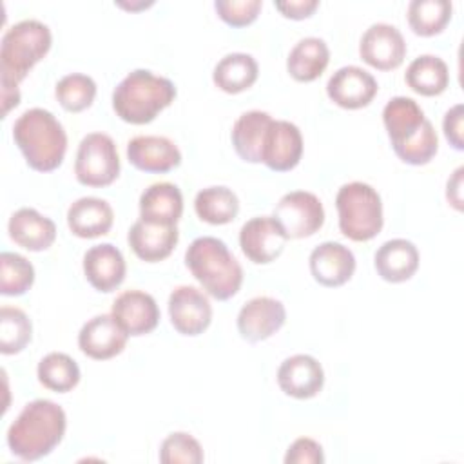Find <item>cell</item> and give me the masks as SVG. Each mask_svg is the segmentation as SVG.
<instances>
[{
    "mask_svg": "<svg viewBox=\"0 0 464 464\" xmlns=\"http://www.w3.org/2000/svg\"><path fill=\"white\" fill-rule=\"evenodd\" d=\"M53 44L51 29L34 18L20 20L11 25L0 45V85H2V116L20 103L18 83L27 72L49 53Z\"/></svg>",
    "mask_w": 464,
    "mask_h": 464,
    "instance_id": "6da1fadb",
    "label": "cell"
},
{
    "mask_svg": "<svg viewBox=\"0 0 464 464\" xmlns=\"http://www.w3.org/2000/svg\"><path fill=\"white\" fill-rule=\"evenodd\" d=\"M382 123L397 158L408 165H426L439 150V136L420 105L408 96L392 98L382 109Z\"/></svg>",
    "mask_w": 464,
    "mask_h": 464,
    "instance_id": "7a4b0ae2",
    "label": "cell"
},
{
    "mask_svg": "<svg viewBox=\"0 0 464 464\" xmlns=\"http://www.w3.org/2000/svg\"><path fill=\"white\" fill-rule=\"evenodd\" d=\"M65 428L67 415L60 404L49 399H34L11 422L7 446L22 460H40L62 442Z\"/></svg>",
    "mask_w": 464,
    "mask_h": 464,
    "instance_id": "3957f363",
    "label": "cell"
},
{
    "mask_svg": "<svg viewBox=\"0 0 464 464\" xmlns=\"http://www.w3.org/2000/svg\"><path fill=\"white\" fill-rule=\"evenodd\" d=\"M13 140L27 165L38 172L58 169L67 152V134L56 116L42 107L24 111L13 125Z\"/></svg>",
    "mask_w": 464,
    "mask_h": 464,
    "instance_id": "277c9868",
    "label": "cell"
},
{
    "mask_svg": "<svg viewBox=\"0 0 464 464\" xmlns=\"http://www.w3.org/2000/svg\"><path fill=\"white\" fill-rule=\"evenodd\" d=\"M185 265L203 290L218 301L234 297L241 288L243 268L219 237H196L185 252Z\"/></svg>",
    "mask_w": 464,
    "mask_h": 464,
    "instance_id": "5b68a950",
    "label": "cell"
},
{
    "mask_svg": "<svg viewBox=\"0 0 464 464\" xmlns=\"http://www.w3.org/2000/svg\"><path fill=\"white\" fill-rule=\"evenodd\" d=\"M176 98V85L149 69L130 71L112 91L116 116L132 125L150 123Z\"/></svg>",
    "mask_w": 464,
    "mask_h": 464,
    "instance_id": "8992f818",
    "label": "cell"
},
{
    "mask_svg": "<svg viewBox=\"0 0 464 464\" xmlns=\"http://www.w3.org/2000/svg\"><path fill=\"white\" fill-rule=\"evenodd\" d=\"M339 230L352 241L373 239L384 223L379 192L362 181L344 183L335 196Z\"/></svg>",
    "mask_w": 464,
    "mask_h": 464,
    "instance_id": "52a82bcc",
    "label": "cell"
},
{
    "mask_svg": "<svg viewBox=\"0 0 464 464\" xmlns=\"http://www.w3.org/2000/svg\"><path fill=\"white\" fill-rule=\"evenodd\" d=\"M74 176L85 187H107L120 176V156L114 140L103 132H89L82 138Z\"/></svg>",
    "mask_w": 464,
    "mask_h": 464,
    "instance_id": "ba28073f",
    "label": "cell"
},
{
    "mask_svg": "<svg viewBox=\"0 0 464 464\" xmlns=\"http://www.w3.org/2000/svg\"><path fill=\"white\" fill-rule=\"evenodd\" d=\"M272 218L288 239H301L314 236L323 227L324 208L314 192L292 190L277 201Z\"/></svg>",
    "mask_w": 464,
    "mask_h": 464,
    "instance_id": "9c48e42d",
    "label": "cell"
},
{
    "mask_svg": "<svg viewBox=\"0 0 464 464\" xmlns=\"http://www.w3.org/2000/svg\"><path fill=\"white\" fill-rule=\"evenodd\" d=\"M406 51L402 33L395 25L384 22L372 24L359 42L362 62L377 71L397 69L406 58Z\"/></svg>",
    "mask_w": 464,
    "mask_h": 464,
    "instance_id": "30bf717a",
    "label": "cell"
},
{
    "mask_svg": "<svg viewBox=\"0 0 464 464\" xmlns=\"http://www.w3.org/2000/svg\"><path fill=\"white\" fill-rule=\"evenodd\" d=\"M170 324L181 335H199L212 321V304L199 288L192 285L176 286L169 295Z\"/></svg>",
    "mask_w": 464,
    "mask_h": 464,
    "instance_id": "8fae6325",
    "label": "cell"
},
{
    "mask_svg": "<svg viewBox=\"0 0 464 464\" xmlns=\"http://www.w3.org/2000/svg\"><path fill=\"white\" fill-rule=\"evenodd\" d=\"M288 237L272 216H256L239 230V246L256 265L276 261L285 250Z\"/></svg>",
    "mask_w": 464,
    "mask_h": 464,
    "instance_id": "7c38bea8",
    "label": "cell"
},
{
    "mask_svg": "<svg viewBox=\"0 0 464 464\" xmlns=\"http://www.w3.org/2000/svg\"><path fill=\"white\" fill-rule=\"evenodd\" d=\"M303 136L295 123L286 120H272L261 147V163L270 170L288 172L301 161Z\"/></svg>",
    "mask_w": 464,
    "mask_h": 464,
    "instance_id": "4fadbf2b",
    "label": "cell"
},
{
    "mask_svg": "<svg viewBox=\"0 0 464 464\" xmlns=\"http://www.w3.org/2000/svg\"><path fill=\"white\" fill-rule=\"evenodd\" d=\"M285 321L286 310L279 299L257 295L241 306L236 323L243 339L259 343L279 332Z\"/></svg>",
    "mask_w": 464,
    "mask_h": 464,
    "instance_id": "5bb4252c",
    "label": "cell"
},
{
    "mask_svg": "<svg viewBox=\"0 0 464 464\" xmlns=\"http://www.w3.org/2000/svg\"><path fill=\"white\" fill-rule=\"evenodd\" d=\"M379 91L373 74L357 65L337 69L326 82L328 98L343 109H362L372 103Z\"/></svg>",
    "mask_w": 464,
    "mask_h": 464,
    "instance_id": "9a60e30c",
    "label": "cell"
},
{
    "mask_svg": "<svg viewBox=\"0 0 464 464\" xmlns=\"http://www.w3.org/2000/svg\"><path fill=\"white\" fill-rule=\"evenodd\" d=\"M129 334L118 324L112 314L91 317L78 334L80 350L96 361H107L123 352Z\"/></svg>",
    "mask_w": 464,
    "mask_h": 464,
    "instance_id": "2e32d148",
    "label": "cell"
},
{
    "mask_svg": "<svg viewBox=\"0 0 464 464\" xmlns=\"http://www.w3.org/2000/svg\"><path fill=\"white\" fill-rule=\"evenodd\" d=\"M112 317L129 335L150 334L160 323L156 299L143 290H125L116 295L111 308Z\"/></svg>",
    "mask_w": 464,
    "mask_h": 464,
    "instance_id": "e0dca14e",
    "label": "cell"
},
{
    "mask_svg": "<svg viewBox=\"0 0 464 464\" xmlns=\"http://www.w3.org/2000/svg\"><path fill=\"white\" fill-rule=\"evenodd\" d=\"M277 384L294 399H312L323 390L324 370L315 357L295 353L279 364Z\"/></svg>",
    "mask_w": 464,
    "mask_h": 464,
    "instance_id": "ac0fdd59",
    "label": "cell"
},
{
    "mask_svg": "<svg viewBox=\"0 0 464 464\" xmlns=\"http://www.w3.org/2000/svg\"><path fill=\"white\" fill-rule=\"evenodd\" d=\"M308 265L319 285L335 288L352 279L355 272V256L339 241H324L310 252Z\"/></svg>",
    "mask_w": 464,
    "mask_h": 464,
    "instance_id": "d6986e66",
    "label": "cell"
},
{
    "mask_svg": "<svg viewBox=\"0 0 464 464\" xmlns=\"http://www.w3.org/2000/svg\"><path fill=\"white\" fill-rule=\"evenodd\" d=\"M127 158L138 170L163 174L181 163V150L167 136L145 134L127 143Z\"/></svg>",
    "mask_w": 464,
    "mask_h": 464,
    "instance_id": "ffe728a7",
    "label": "cell"
},
{
    "mask_svg": "<svg viewBox=\"0 0 464 464\" xmlns=\"http://www.w3.org/2000/svg\"><path fill=\"white\" fill-rule=\"evenodd\" d=\"M125 257L112 243L91 246L83 254V274L89 285L98 292H112L125 279Z\"/></svg>",
    "mask_w": 464,
    "mask_h": 464,
    "instance_id": "44dd1931",
    "label": "cell"
},
{
    "mask_svg": "<svg viewBox=\"0 0 464 464\" xmlns=\"http://www.w3.org/2000/svg\"><path fill=\"white\" fill-rule=\"evenodd\" d=\"M129 245L145 263H156L169 257L178 245L179 230L176 225H158L138 219L129 228Z\"/></svg>",
    "mask_w": 464,
    "mask_h": 464,
    "instance_id": "7402d4cb",
    "label": "cell"
},
{
    "mask_svg": "<svg viewBox=\"0 0 464 464\" xmlns=\"http://www.w3.org/2000/svg\"><path fill=\"white\" fill-rule=\"evenodd\" d=\"M9 237L31 252L47 250L56 239V225L47 216L31 207H22L9 218Z\"/></svg>",
    "mask_w": 464,
    "mask_h": 464,
    "instance_id": "603a6c76",
    "label": "cell"
},
{
    "mask_svg": "<svg viewBox=\"0 0 464 464\" xmlns=\"http://www.w3.org/2000/svg\"><path fill=\"white\" fill-rule=\"evenodd\" d=\"M114 221L112 207L94 196H83L71 203L67 208L69 230L83 239H92L105 236Z\"/></svg>",
    "mask_w": 464,
    "mask_h": 464,
    "instance_id": "cb8c5ba5",
    "label": "cell"
},
{
    "mask_svg": "<svg viewBox=\"0 0 464 464\" xmlns=\"http://www.w3.org/2000/svg\"><path fill=\"white\" fill-rule=\"evenodd\" d=\"M373 266L388 283L408 281L419 268V250L408 239H388L375 250Z\"/></svg>",
    "mask_w": 464,
    "mask_h": 464,
    "instance_id": "d4e9b609",
    "label": "cell"
},
{
    "mask_svg": "<svg viewBox=\"0 0 464 464\" xmlns=\"http://www.w3.org/2000/svg\"><path fill=\"white\" fill-rule=\"evenodd\" d=\"M183 214V194L169 181L149 185L140 196V219L158 225H176Z\"/></svg>",
    "mask_w": 464,
    "mask_h": 464,
    "instance_id": "484cf974",
    "label": "cell"
},
{
    "mask_svg": "<svg viewBox=\"0 0 464 464\" xmlns=\"http://www.w3.org/2000/svg\"><path fill=\"white\" fill-rule=\"evenodd\" d=\"M330 62V49L319 36L301 38L288 53L286 71L297 82L317 80Z\"/></svg>",
    "mask_w": 464,
    "mask_h": 464,
    "instance_id": "4316f807",
    "label": "cell"
},
{
    "mask_svg": "<svg viewBox=\"0 0 464 464\" xmlns=\"http://www.w3.org/2000/svg\"><path fill=\"white\" fill-rule=\"evenodd\" d=\"M274 118L265 111L243 112L232 127V145L236 154L248 163H261L265 132Z\"/></svg>",
    "mask_w": 464,
    "mask_h": 464,
    "instance_id": "83f0119b",
    "label": "cell"
},
{
    "mask_svg": "<svg viewBox=\"0 0 464 464\" xmlns=\"http://www.w3.org/2000/svg\"><path fill=\"white\" fill-rule=\"evenodd\" d=\"M259 76V65L248 53L225 54L212 71L214 83L228 94H237L250 89Z\"/></svg>",
    "mask_w": 464,
    "mask_h": 464,
    "instance_id": "f1b7e54d",
    "label": "cell"
},
{
    "mask_svg": "<svg viewBox=\"0 0 464 464\" xmlns=\"http://www.w3.org/2000/svg\"><path fill=\"white\" fill-rule=\"evenodd\" d=\"M404 80L420 96H439L450 85V71L440 56L420 54L408 65Z\"/></svg>",
    "mask_w": 464,
    "mask_h": 464,
    "instance_id": "f546056e",
    "label": "cell"
},
{
    "mask_svg": "<svg viewBox=\"0 0 464 464\" xmlns=\"http://www.w3.org/2000/svg\"><path fill=\"white\" fill-rule=\"evenodd\" d=\"M194 210L198 218L210 225H227L236 219L239 212V199L236 192L225 185H212L201 188L194 198Z\"/></svg>",
    "mask_w": 464,
    "mask_h": 464,
    "instance_id": "4dcf8cb0",
    "label": "cell"
},
{
    "mask_svg": "<svg viewBox=\"0 0 464 464\" xmlns=\"http://www.w3.org/2000/svg\"><path fill=\"white\" fill-rule=\"evenodd\" d=\"M451 13L450 0H411L408 4V24L419 36H435L450 24Z\"/></svg>",
    "mask_w": 464,
    "mask_h": 464,
    "instance_id": "1f68e13d",
    "label": "cell"
},
{
    "mask_svg": "<svg viewBox=\"0 0 464 464\" xmlns=\"http://www.w3.org/2000/svg\"><path fill=\"white\" fill-rule=\"evenodd\" d=\"M36 375L45 388L56 393L71 392L80 382V368L76 361L63 352H51L44 355L38 362Z\"/></svg>",
    "mask_w": 464,
    "mask_h": 464,
    "instance_id": "d6a6232c",
    "label": "cell"
},
{
    "mask_svg": "<svg viewBox=\"0 0 464 464\" xmlns=\"http://www.w3.org/2000/svg\"><path fill=\"white\" fill-rule=\"evenodd\" d=\"M33 335V324L27 314L16 306L0 308V352L13 355L22 352Z\"/></svg>",
    "mask_w": 464,
    "mask_h": 464,
    "instance_id": "836d02e7",
    "label": "cell"
},
{
    "mask_svg": "<svg viewBox=\"0 0 464 464\" xmlns=\"http://www.w3.org/2000/svg\"><path fill=\"white\" fill-rule=\"evenodd\" d=\"M54 96L69 112H82L92 105L96 98V82L82 72H71L58 80Z\"/></svg>",
    "mask_w": 464,
    "mask_h": 464,
    "instance_id": "e575fe53",
    "label": "cell"
},
{
    "mask_svg": "<svg viewBox=\"0 0 464 464\" xmlns=\"http://www.w3.org/2000/svg\"><path fill=\"white\" fill-rule=\"evenodd\" d=\"M34 283L31 261L16 252L0 254V292L4 295H22Z\"/></svg>",
    "mask_w": 464,
    "mask_h": 464,
    "instance_id": "d590c367",
    "label": "cell"
},
{
    "mask_svg": "<svg viewBox=\"0 0 464 464\" xmlns=\"http://www.w3.org/2000/svg\"><path fill=\"white\" fill-rule=\"evenodd\" d=\"M203 459L201 444L185 431L167 435L160 446V460L163 464H199Z\"/></svg>",
    "mask_w": 464,
    "mask_h": 464,
    "instance_id": "8d00e7d4",
    "label": "cell"
},
{
    "mask_svg": "<svg viewBox=\"0 0 464 464\" xmlns=\"http://www.w3.org/2000/svg\"><path fill=\"white\" fill-rule=\"evenodd\" d=\"M261 0H216L214 9L219 18L232 27H245L252 24L259 11Z\"/></svg>",
    "mask_w": 464,
    "mask_h": 464,
    "instance_id": "74e56055",
    "label": "cell"
},
{
    "mask_svg": "<svg viewBox=\"0 0 464 464\" xmlns=\"http://www.w3.org/2000/svg\"><path fill=\"white\" fill-rule=\"evenodd\" d=\"M324 462L323 446L310 439V437H299L295 439L285 455V464H321Z\"/></svg>",
    "mask_w": 464,
    "mask_h": 464,
    "instance_id": "f35d334b",
    "label": "cell"
},
{
    "mask_svg": "<svg viewBox=\"0 0 464 464\" xmlns=\"http://www.w3.org/2000/svg\"><path fill=\"white\" fill-rule=\"evenodd\" d=\"M462 120H464L462 103H455L453 107H450L444 114V120H442L444 136L455 150H464V125H462Z\"/></svg>",
    "mask_w": 464,
    "mask_h": 464,
    "instance_id": "ab89813d",
    "label": "cell"
},
{
    "mask_svg": "<svg viewBox=\"0 0 464 464\" xmlns=\"http://www.w3.org/2000/svg\"><path fill=\"white\" fill-rule=\"evenodd\" d=\"M319 7L317 0H277L276 9L292 20L308 18Z\"/></svg>",
    "mask_w": 464,
    "mask_h": 464,
    "instance_id": "60d3db41",
    "label": "cell"
},
{
    "mask_svg": "<svg viewBox=\"0 0 464 464\" xmlns=\"http://www.w3.org/2000/svg\"><path fill=\"white\" fill-rule=\"evenodd\" d=\"M462 172L464 167H457L446 183V198L450 205L457 210H462Z\"/></svg>",
    "mask_w": 464,
    "mask_h": 464,
    "instance_id": "b9f144b4",
    "label": "cell"
},
{
    "mask_svg": "<svg viewBox=\"0 0 464 464\" xmlns=\"http://www.w3.org/2000/svg\"><path fill=\"white\" fill-rule=\"evenodd\" d=\"M118 5H120V7H125V9H130V11H134V9H140V7H147V5H152V2H140V4H136V5H132V4H123V2H118Z\"/></svg>",
    "mask_w": 464,
    "mask_h": 464,
    "instance_id": "7bdbcfd3",
    "label": "cell"
}]
</instances>
